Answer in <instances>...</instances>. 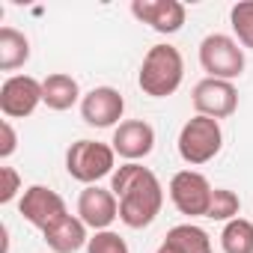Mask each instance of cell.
Returning <instances> with one entry per match:
<instances>
[{"instance_id": "cell-1", "label": "cell", "mask_w": 253, "mask_h": 253, "mask_svg": "<svg viewBox=\"0 0 253 253\" xmlns=\"http://www.w3.org/2000/svg\"><path fill=\"white\" fill-rule=\"evenodd\" d=\"M110 191L119 200V220L125 226L143 229L161 214L164 188H161L158 176L137 161H125L110 176Z\"/></svg>"}, {"instance_id": "cell-2", "label": "cell", "mask_w": 253, "mask_h": 253, "mask_svg": "<svg viewBox=\"0 0 253 253\" xmlns=\"http://www.w3.org/2000/svg\"><path fill=\"white\" fill-rule=\"evenodd\" d=\"M185 78V60L179 54V48L173 45H152L143 57L137 84L146 95L152 98H167L182 86Z\"/></svg>"}, {"instance_id": "cell-3", "label": "cell", "mask_w": 253, "mask_h": 253, "mask_svg": "<svg viewBox=\"0 0 253 253\" xmlns=\"http://www.w3.org/2000/svg\"><path fill=\"white\" fill-rule=\"evenodd\" d=\"M223 146V131H220V122L217 119H209V116H191L182 131H179V155L185 164L191 167H200V164H209Z\"/></svg>"}, {"instance_id": "cell-4", "label": "cell", "mask_w": 253, "mask_h": 253, "mask_svg": "<svg viewBox=\"0 0 253 253\" xmlns=\"http://www.w3.org/2000/svg\"><path fill=\"white\" fill-rule=\"evenodd\" d=\"M116 152L107 143L98 140H78L66 152V170L75 182L84 185H98V179L113 176L116 170Z\"/></svg>"}, {"instance_id": "cell-5", "label": "cell", "mask_w": 253, "mask_h": 253, "mask_svg": "<svg viewBox=\"0 0 253 253\" xmlns=\"http://www.w3.org/2000/svg\"><path fill=\"white\" fill-rule=\"evenodd\" d=\"M200 66L206 78L217 81H235L244 72V48L223 33H209L200 42Z\"/></svg>"}, {"instance_id": "cell-6", "label": "cell", "mask_w": 253, "mask_h": 253, "mask_svg": "<svg viewBox=\"0 0 253 253\" xmlns=\"http://www.w3.org/2000/svg\"><path fill=\"white\" fill-rule=\"evenodd\" d=\"M211 191L214 188L209 185V179L197 170H179L170 179V200L188 217H206L209 214Z\"/></svg>"}, {"instance_id": "cell-7", "label": "cell", "mask_w": 253, "mask_h": 253, "mask_svg": "<svg viewBox=\"0 0 253 253\" xmlns=\"http://www.w3.org/2000/svg\"><path fill=\"white\" fill-rule=\"evenodd\" d=\"M18 211L24 214V220L27 223H33L36 229H51L54 223H60L66 214H69V209H66V203H63V197L57 194V191H51V188H45V185H30L24 194H21V203H18Z\"/></svg>"}, {"instance_id": "cell-8", "label": "cell", "mask_w": 253, "mask_h": 253, "mask_svg": "<svg viewBox=\"0 0 253 253\" xmlns=\"http://www.w3.org/2000/svg\"><path fill=\"white\" fill-rule=\"evenodd\" d=\"M191 101L197 107L200 116H209V119H226L235 113L238 107V92L232 86V81H217V78H203L194 92H191Z\"/></svg>"}, {"instance_id": "cell-9", "label": "cell", "mask_w": 253, "mask_h": 253, "mask_svg": "<svg viewBox=\"0 0 253 253\" xmlns=\"http://www.w3.org/2000/svg\"><path fill=\"white\" fill-rule=\"evenodd\" d=\"M42 104V81L30 75H12L0 86V110L6 119H24Z\"/></svg>"}, {"instance_id": "cell-10", "label": "cell", "mask_w": 253, "mask_h": 253, "mask_svg": "<svg viewBox=\"0 0 253 253\" xmlns=\"http://www.w3.org/2000/svg\"><path fill=\"white\" fill-rule=\"evenodd\" d=\"M125 113V98L113 86H95L81 98V116L92 128H110Z\"/></svg>"}, {"instance_id": "cell-11", "label": "cell", "mask_w": 253, "mask_h": 253, "mask_svg": "<svg viewBox=\"0 0 253 253\" xmlns=\"http://www.w3.org/2000/svg\"><path fill=\"white\" fill-rule=\"evenodd\" d=\"M78 217L89 229H95V232L107 229L119 217V200H116V194L107 191V188H98V185H86L81 191V197H78Z\"/></svg>"}, {"instance_id": "cell-12", "label": "cell", "mask_w": 253, "mask_h": 253, "mask_svg": "<svg viewBox=\"0 0 253 253\" xmlns=\"http://www.w3.org/2000/svg\"><path fill=\"white\" fill-rule=\"evenodd\" d=\"M155 149V128L143 119H125L113 131V152L125 161H140Z\"/></svg>"}, {"instance_id": "cell-13", "label": "cell", "mask_w": 253, "mask_h": 253, "mask_svg": "<svg viewBox=\"0 0 253 253\" xmlns=\"http://www.w3.org/2000/svg\"><path fill=\"white\" fill-rule=\"evenodd\" d=\"M131 15L143 24H149L155 33H179L185 24V6L179 0H134Z\"/></svg>"}, {"instance_id": "cell-14", "label": "cell", "mask_w": 253, "mask_h": 253, "mask_svg": "<svg viewBox=\"0 0 253 253\" xmlns=\"http://www.w3.org/2000/svg\"><path fill=\"white\" fill-rule=\"evenodd\" d=\"M45 235V244L54 250V253H78L81 247L89 244L86 238V223L75 214H66L60 223H54L51 229L42 232Z\"/></svg>"}, {"instance_id": "cell-15", "label": "cell", "mask_w": 253, "mask_h": 253, "mask_svg": "<svg viewBox=\"0 0 253 253\" xmlns=\"http://www.w3.org/2000/svg\"><path fill=\"white\" fill-rule=\"evenodd\" d=\"M78 98H81V86L72 75L54 72L42 81V104H48L51 110H69L72 104H78Z\"/></svg>"}, {"instance_id": "cell-16", "label": "cell", "mask_w": 253, "mask_h": 253, "mask_svg": "<svg viewBox=\"0 0 253 253\" xmlns=\"http://www.w3.org/2000/svg\"><path fill=\"white\" fill-rule=\"evenodd\" d=\"M30 60V39L15 27H0V72H15Z\"/></svg>"}, {"instance_id": "cell-17", "label": "cell", "mask_w": 253, "mask_h": 253, "mask_svg": "<svg viewBox=\"0 0 253 253\" xmlns=\"http://www.w3.org/2000/svg\"><path fill=\"white\" fill-rule=\"evenodd\" d=\"M223 253H253V223L247 217H235L220 232Z\"/></svg>"}, {"instance_id": "cell-18", "label": "cell", "mask_w": 253, "mask_h": 253, "mask_svg": "<svg viewBox=\"0 0 253 253\" xmlns=\"http://www.w3.org/2000/svg\"><path fill=\"white\" fill-rule=\"evenodd\" d=\"M167 238L173 244H179L182 253H211V238L197 223H179V226H173L167 232Z\"/></svg>"}, {"instance_id": "cell-19", "label": "cell", "mask_w": 253, "mask_h": 253, "mask_svg": "<svg viewBox=\"0 0 253 253\" xmlns=\"http://www.w3.org/2000/svg\"><path fill=\"white\" fill-rule=\"evenodd\" d=\"M229 24L241 48H253V0H238L229 9Z\"/></svg>"}, {"instance_id": "cell-20", "label": "cell", "mask_w": 253, "mask_h": 253, "mask_svg": "<svg viewBox=\"0 0 253 253\" xmlns=\"http://www.w3.org/2000/svg\"><path fill=\"white\" fill-rule=\"evenodd\" d=\"M238 211H241V200H238L235 191H229V188H214L211 191V203H209V214L206 217L229 223V220L238 217Z\"/></svg>"}, {"instance_id": "cell-21", "label": "cell", "mask_w": 253, "mask_h": 253, "mask_svg": "<svg viewBox=\"0 0 253 253\" xmlns=\"http://www.w3.org/2000/svg\"><path fill=\"white\" fill-rule=\"evenodd\" d=\"M86 253H131L128 244H125V238L113 229H101L89 238L86 244Z\"/></svg>"}, {"instance_id": "cell-22", "label": "cell", "mask_w": 253, "mask_h": 253, "mask_svg": "<svg viewBox=\"0 0 253 253\" xmlns=\"http://www.w3.org/2000/svg\"><path fill=\"white\" fill-rule=\"evenodd\" d=\"M0 179H3V185H0V203H12L21 191V176L15 173V167H0Z\"/></svg>"}, {"instance_id": "cell-23", "label": "cell", "mask_w": 253, "mask_h": 253, "mask_svg": "<svg viewBox=\"0 0 253 253\" xmlns=\"http://www.w3.org/2000/svg\"><path fill=\"white\" fill-rule=\"evenodd\" d=\"M0 134H3V140H0V158L6 161V158L18 149V134H15V128H12V122H9V119L0 122Z\"/></svg>"}, {"instance_id": "cell-24", "label": "cell", "mask_w": 253, "mask_h": 253, "mask_svg": "<svg viewBox=\"0 0 253 253\" xmlns=\"http://www.w3.org/2000/svg\"><path fill=\"white\" fill-rule=\"evenodd\" d=\"M155 253H182V250H179V244H173L170 238H164V241H161V247H158Z\"/></svg>"}]
</instances>
